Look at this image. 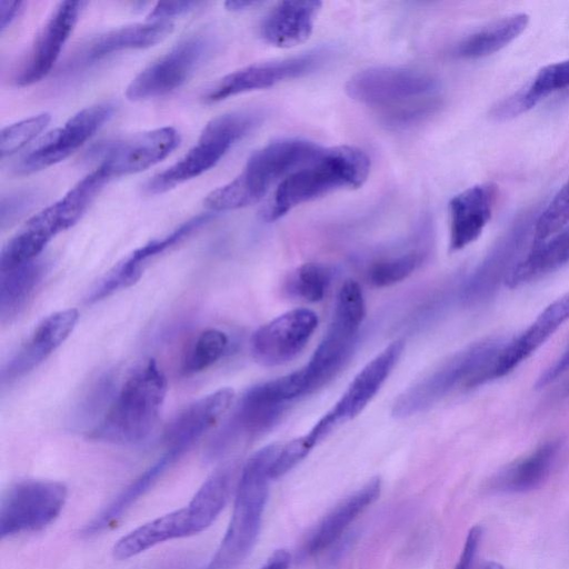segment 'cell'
I'll return each instance as SVG.
<instances>
[{"label":"cell","instance_id":"obj_12","mask_svg":"<svg viewBox=\"0 0 569 569\" xmlns=\"http://www.w3.org/2000/svg\"><path fill=\"white\" fill-rule=\"evenodd\" d=\"M212 46L211 38L203 33L181 40L131 80L126 97L141 101L172 92L192 76L210 54Z\"/></svg>","mask_w":569,"mask_h":569},{"label":"cell","instance_id":"obj_6","mask_svg":"<svg viewBox=\"0 0 569 569\" xmlns=\"http://www.w3.org/2000/svg\"><path fill=\"white\" fill-rule=\"evenodd\" d=\"M102 186L101 179L91 172L60 200L32 216L3 246L0 271L37 259L51 239L80 220Z\"/></svg>","mask_w":569,"mask_h":569},{"label":"cell","instance_id":"obj_1","mask_svg":"<svg viewBox=\"0 0 569 569\" xmlns=\"http://www.w3.org/2000/svg\"><path fill=\"white\" fill-rule=\"evenodd\" d=\"M370 172V158L360 148L321 149L312 159L281 180L262 218L272 222L293 208L339 189L361 187Z\"/></svg>","mask_w":569,"mask_h":569},{"label":"cell","instance_id":"obj_31","mask_svg":"<svg viewBox=\"0 0 569 569\" xmlns=\"http://www.w3.org/2000/svg\"><path fill=\"white\" fill-rule=\"evenodd\" d=\"M529 22L526 13L503 17L460 40L452 54L459 59H479L490 56L523 32Z\"/></svg>","mask_w":569,"mask_h":569},{"label":"cell","instance_id":"obj_24","mask_svg":"<svg viewBox=\"0 0 569 569\" xmlns=\"http://www.w3.org/2000/svg\"><path fill=\"white\" fill-rule=\"evenodd\" d=\"M321 6L319 1L277 3L261 22L262 39L278 48H290L305 42L313 30Z\"/></svg>","mask_w":569,"mask_h":569},{"label":"cell","instance_id":"obj_4","mask_svg":"<svg viewBox=\"0 0 569 569\" xmlns=\"http://www.w3.org/2000/svg\"><path fill=\"white\" fill-rule=\"evenodd\" d=\"M166 393V376L150 359L128 377L90 437L120 445L143 440L156 425Z\"/></svg>","mask_w":569,"mask_h":569},{"label":"cell","instance_id":"obj_32","mask_svg":"<svg viewBox=\"0 0 569 569\" xmlns=\"http://www.w3.org/2000/svg\"><path fill=\"white\" fill-rule=\"evenodd\" d=\"M176 460L177 458L174 456L166 451L161 458L138 476L108 506L96 515L92 520L84 526L82 530L83 533L87 536L96 535L117 522Z\"/></svg>","mask_w":569,"mask_h":569},{"label":"cell","instance_id":"obj_17","mask_svg":"<svg viewBox=\"0 0 569 569\" xmlns=\"http://www.w3.org/2000/svg\"><path fill=\"white\" fill-rule=\"evenodd\" d=\"M179 144V133L162 127L136 133L112 143L97 169L108 179L143 171L169 156Z\"/></svg>","mask_w":569,"mask_h":569},{"label":"cell","instance_id":"obj_7","mask_svg":"<svg viewBox=\"0 0 569 569\" xmlns=\"http://www.w3.org/2000/svg\"><path fill=\"white\" fill-rule=\"evenodd\" d=\"M345 90L352 100L380 108L383 116L438 100L440 82L421 69L379 66L355 73Z\"/></svg>","mask_w":569,"mask_h":569},{"label":"cell","instance_id":"obj_23","mask_svg":"<svg viewBox=\"0 0 569 569\" xmlns=\"http://www.w3.org/2000/svg\"><path fill=\"white\" fill-rule=\"evenodd\" d=\"M569 319V292L550 303L517 339L500 351L491 378L502 377L542 346Z\"/></svg>","mask_w":569,"mask_h":569},{"label":"cell","instance_id":"obj_35","mask_svg":"<svg viewBox=\"0 0 569 569\" xmlns=\"http://www.w3.org/2000/svg\"><path fill=\"white\" fill-rule=\"evenodd\" d=\"M331 281V271L328 267L308 262L300 266L291 276L288 291L293 296L309 302L323 299Z\"/></svg>","mask_w":569,"mask_h":569},{"label":"cell","instance_id":"obj_16","mask_svg":"<svg viewBox=\"0 0 569 569\" xmlns=\"http://www.w3.org/2000/svg\"><path fill=\"white\" fill-rule=\"evenodd\" d=\"M532 227L530 214L520 216L498 240L490 252L476 268L461 289V299L469 305L490 298L499 288L519 260L517 257L523 247Z\"/></svg>","mask_w":569,"mask_h":569},{"label":"cell","instance_id":"obj_20","mask_svg":"<svg viewBox=\"0 0 569 569\" xmlns=\"http://www.w3.org/2000/svg\"><path fill=\"white\" fill-rule=\"evenodd\" d=\"M233 399L231 388H221L188 405L164 431L167 452L178 459L220 420Z\"/></svg>","mask_w":569,"mask_h":569},{"label":"cell","instance_id":"obj_15","mask_svg":"<svg viewBox=\"0 0 569 569\" xmlns=\"http://www.w3.org/2000/svg\"><path fill=\"white\" fill-rule=\"evenodd\" d=\"M317 326L318 316L310 309L287 311L254 331L251 355L266 367L287 363L303 350Z\"/></svg>","mask_w":569,"mask_h":569},{"label":"cell","instance_id":"obj_33","mask_svg":"<svg viewBox=\"0 0 569 569\" xmlns=\"http://www.w3.org/2000/svg\"><path fill=\"white\" fill-rule=\"evenodd\" d=\"M232 481V470L229 467L213 472L198 489L186 506L191 535L206 530L223 509Z\"/></svg>","mask_w":569,"mask_h":569},{"label":"cell","instance_id":"obj_40","mask_svg":"<svg viewBox=\"0 0 569 569\" xmlns=\"http://www.w3.org/2000/svg\"><path fill=\"white\" fill-rule=\"evenodd\" d=\"M201 4L196 1H169L158 2L149 12L148 21H170L176 16H181L194 10Z\"/></svg>","mask_w":569,"mask_h":569},{"label":"cell","instance_id":"obj_27","mask_svg":"<svg viewBox=\"0 0 569 569\" xmlns=\"http://www.w3.org/2000/svg\"><path fill=\"white\" fill-rule=\"evenodd\" d=\"M189 536H192L189 516L187 508L182 507L159 516L121 537L112 548V556L117 560H127L159 543Z\"/></svg>","mask_w":569,"mask_h":569},{"label":"cell","instance_id":"obj_41","mask_svg":"<svg viewBox=\"0 0 569 569\" xmlns=\"http://www.w3.org/2000/svg\"><path fill=\"white\" fill-rule=\"evenodd\" d=\"M569 368V346L561 356L550 368H548L538 379L536 387L543 388L557 377L562 375Z\"/></svg>","mask_w":569,"mask_h":569},{"label":"cell","instance_id":"obj_44","mask_svg":"<svg viewBox=\"0 0 569 569\" xmlns=\"http://www.w3.org/2000/svg\"><path fill=\"white\" fill-rule=\"evenodd\" d=\"M563 258L569 261V228L552 237Z\"/></svg>","mask_w":569,"mask_h":569},{"label":"cell","instance_id":"obj_43","mask_svg":"<svg viewBox=\"0 0 569 569\" xmlns=\"http://www.w3.org/2000/svg\"><path fill=\"white\" fill-rule=\"evenodd\" d=\"M290 553L280 549L273 552L261 569H289Z\"/></svg>","mask_w":569,"mask_h":569},{"label":"cell","instance_id":"obj_28","mask_svg":"<svg viewBox=\"0 0 569 569\" xmlns=\"http://www.w3.org/2000/svg\"><path fill=\"white\" fill-rule=\"evenodd\" d=\"M565 89H569V59L542 68L525 88L497 103L491 117L496 120L515 118Z\"/></svg>","mask_w":569,"mask_h":569},{"label":"cell","instance_id":"obj_2","mask_svg":"<svg viewBox=\"0 0 569 569\" xmlns=\"http://www.w3.org/2000/svg\"><path fill=\"white\" fill-rule=\"evenodd\" d=\"M322 148L301 138L272 141L251 154L242 171L203 200L211 211H229L260 201L281 178L312 159Z\"/></svg>","mask_w":569,"mask_h":569},{"label":"cell","instance_id":"obj_45","mask_svg":"<svg viewBox=\"0 0 569 569\" xmlns=\"http://www.w3.org/2000/svg\"><path fill=\"white\" fill-rule=\"evenodd\" d=\"M260 1H244V0H230L224 3L226 8L230 11H244L257 6H260Z\"/></svg>","mask_w":569,"mask_h":569},{"label":"cell","instance_id":"obj_22","mask_svg":"<svg viewBox=\"0 0 569 569\" xmlns=\"http://www.w3.org/2000/svg\"><path fill=\"white\" fill-rule=\"evenodd\" d=\"M209 219V214L193 217L164 237L153 239L136 249L101 280L91 292L89 300L103 299L119 289L134 284L140 279L143 268L150 259L180 242Z\"/></svg>","mask_w":569,"mask_h":569},{"label":"cell","instance_id":"obj_42","mask_svg":"<svg viewBox=\"0 0 569 569\" xmlns=\"http://www.w3.org/2000/svg\"><path fill=\"white\" fill-rule=\"evenodd\" d=\"M21 1H0V29L3 31L16 19L21 10Z\"/></svg>","mask_w":569,"mask_h":569},{"label":"cell","instance_id":"obj_13","mask_svg":"<svg viewBox=\"0 0 569 569\" xmlns=\"http://www.w3.org/2000/svg\"><path fill=\"white\" fill-rule=\"evenodd\" d=\"M110 102L97 103L81 109L62 127L57 128L36 142L17 163V174H29L53 166L79 149L113 114Z\"/></svg>","mask_w":569,"mask_h":569},{"label":"cell","instance_id":"obj_3","mask_svg":"<svg viewBox=\"0 0 569 569\" xmlns=\"http://www.w3.org/2000/svg\"><path fill=\"white\" fill-rule=\"evenodd\" d=\"M281 447L268 445L244 463L229 526L207 569H234L251 551L268 498L271 467Z\"/></svg>","mask_w":569,"mask_h":569},{"label":"cell","instance_id":"obj_29","mask_svg":"<svg viewBox=\"0 0 569 569\" xmlns=\"http://www.w3.org/2000/svg\"><path fill=\"white\" fill-rule=\"evenodd\" d=\"M560 450L561 441H546L503 469L492 480V488L503 492H525L537 488L548 477Z\"/></svg>","mask_w":569,"mask_h":569},{"label":"cell","instance_id":"obj_30","mask_svg":"<svg viewBox=\"0 0 569 569\" xmlns=\"http://www.w3.org/2000/svg\"><path fill=\"white\" fill-rule=\"evenodd\" d=\"M47 271V261L39 258L0 271L1 323H7L18 316L42 282Z\"/></svg>","mask_w":569,"mask_h":569},{"label":"cell","instance_id":"obj_5","mask_svg":"<svg viewBox=\"0 0 569 569\" xmlns=\"http://www.w3.org/2000/svg\"><path fill=\"white\" fill-rule=\"evenodd\" d=\"M498 340L475 343L405 390L395 401L392 415L407 418L427 410L457 388L470 389L491 379L503 348Z\"/></svg>","mask_w":569,"mask_h":569},{"label":"cell","instance_id":"obj_39","mask_svg":"<svg viewBox=\"0 0 569 569\" xmlns=\"http://www.w3.org/2000/svg\"><path fill=\"white\" fill-rule=\"evenodd\" d=\"M33 202V194L14 193L2 197L0 203V221L2 228L16 221Z\"/></svg>","mask_w":569,"mask_h":569},{"label":"cell","instance_id":"obj_34","mask_svg":"<svg viewBox=\"0 0 569 569\" xmlns=\"http://www.w3.org/2000/svg\"><path fill=\"white\" fill-rule=\"evenodd\" d=\"M228 343L227 335L219 329L202 331L183 360L182 372L193 375L211 367L223 356Z\"/></svg>","mask_w":569,"mask_h":569},{"label":"cell","instance_id":"obj_25","mask_svg":"<svg viewBox=\"0 0 569 569\" xmlns=\"http://www.w3.org/2000/svg\"><path fill=\"white\" fill-rule=\"evenodd\" d=\"M172 30L171 21H148L107 31L82 49L81 63H90L123 50L152 47L166 39Z\"/></svg>","mask_w":569,"mask_h":569},{"label":"cell","instance_id":"obj_26","mask_svg":"<svg viewBox=\"0 0 569 569\" xmlns=\"http://www.w3.org/2000/svg\"><path fill=\"white\" fill-rule=\"evenodd\" d=\"M380 490L381 481L376 477L337 505L311 533L305 552L316 555L332 546L350 523L378 499Z\"/></svg>","mask_w":569,"mask_h":569},{"label":"cell","instance_id":"obj_37","mask_svg":"<svg viewBox=\"0 0 569 569\" xmlns=\"http://www.w3.org/2000/svg\"><path fill=\"white\" fill-rule=\"evenodd\" d=\"M569 222V179L555 194L533 226L535 244L556 236Z\"/></svg>","mask_w":569,"mask_h":569},{"label":"cell","instance_id":"obj_36","mask_svg":"<svg viewBox=\"0 0 569 569\" xmlns=\"http://www.w3.org/2000/svg\"><path fill=\"white\" fill-rule=\"evenodd\" d=\"M423 253L409 251L396 257L381 259L368 270L369 282L378 288L390 287L407 279L421 264Z\"/></svg>","mask_w":569,"mask_h":569},{"label":"cell","instance_id":"obj_21","mask_svg":"<svg viewBox=\"0 0 569 569\" xmlns=\"http://www.w3.org/2000/svg\"><path fill=\"white\" fill-rule=\"evenodd\" d=\"M497 199L493 183L472 186L449 202L450 250H460L476 241L489 222Z\"/></svg>","mask_w":569,"mask_h":569},{"label":"cell","instance_id":"obj_38","mask_svg":"<svg viewBox=\"0 0 569 569\" xmlns=\"http://www.w3.org/2000/svg\"><path fill=\"white\" fill-rule=\"evenodd\" d=\"M50 119L51 116L48 112H42L2 128L0 132L1 158L11 156L27 146L46 129Z\"/></svg>","mask_w":569,"mask_h":569},{"label":"cell","instance_id":"obj_10","mask_svg":"<svg viewBox=\"0 0 569 569\" xmlns=\"http://www.w3.org/2000/svg\"><path fill=\"white\" fill-rule=\"evenodd\" d=\"M246 136V127L237 116L224 113L213 118L201 131L198 142L180 160L147 182L146 192L162 193L199 177L214 167Z\"/></svg>","mask_w":569,"mask_h":569},{"label":"cell","instance_id":"obj_11","mask_svg":"<svg viewBox=\"0 0 569 569\" xmlns=\"http://www.w3.org/2000/svg\"><path fill=\"white\" fill-rule=\"evenodd\" d=\"M403 348L402 340L391 342L358 372L335 406L302 436L310 449L367 407L389 377Z\"/></svg>","mask_w":569,"mask_h":569},{"label":"cell","instance_id":"obj_8","mask_svg":"<svg viewBox=\"0 0 569 569\" xmlns=\"http://www.w3.org/2000/svg\"><path fill=\"white\" fill-rule=\"evenodd\" d=\"M365 316L362 290L357 281L349 279L339 290L328 330L309 362L299 369L306 396L327 385L346 365Z\"/></svg>","mask_w":569,"mask_h":569},{"label":"cell","instance_id":"obj_46","mask_svg":"<svg viewBox=\"0 0 569 569\" xmlns=\"http://www.w3.org/2000/svg\"><path fill=\"white\" fill-rule=\"evenodd\" d=\"M481 569H502L501 567H499L498 565L496 563H492V562H488V563H485L482 566Z\"/></svg>","mask_w":569,"mask_h":569},{"label":"cell","instance_id":"obj_9","mask_svg":"<svg viewBox=\"0 0 569 569\" xmlns=\"http://www.w3.org/2000/svg\"><path fill=\"white\" fill-rule=\"evenodd\" d=\"M67 493V487L53 480L27 479L11 485L0 503L1 538L50 525L60 515Z\"/></svg>","mask_w":569,"mask_h":569},{"label":"cell","instance_id":"obj_18","mask_svg":"<svg viewBox=\"0 0 569 569\" xmlns=\"http://www.w3.org/2000/svg\"><path fill=\"white\" fill-rule=\"evenodd\" d=\"M86 4L69 0L53 9L14 76L17 86L33 84L50 72Z\"/></svg>","mask_w":569,"mask_h":569},{"label":"cell","instance_id":"obj_19","mask_svg":"<svg viewBox=\"0 0 569 569\" xmlns=\"http://www.w3.org/2000/svg\"><path fill=\"white\" fill-rule=\"evenodd\" d=\"M78 319L79 312L73 308L46 317L1 369V385L21 378L40 365L70 336Z\"/></svg>","mask_w":569,"mask_h":569},{"label":"cell","instance_id":"obj_14","mask_svg":"<svg viewBox=\"0 0 569 569\" xmlns=\"http://www.w3.org/2000/svg\"><path fill=\"white\" fill-rule=\"evenodd\" d=\"M329 53L327 49H315L299 56L243 67L218 80L203 98L207 102H218L303 77L319 69L327 61Z\"/></svg>","mask_w":569,"mask_h":569}]
</instances>
